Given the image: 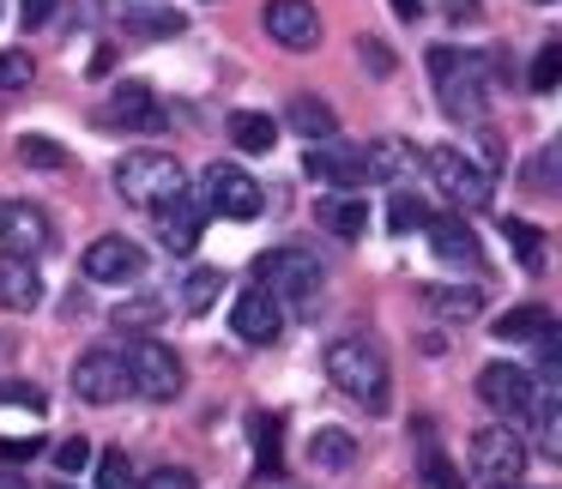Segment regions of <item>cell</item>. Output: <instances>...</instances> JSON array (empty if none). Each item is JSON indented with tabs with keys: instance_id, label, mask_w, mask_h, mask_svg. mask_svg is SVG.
Here are the masks:
<instances>
[{
	"instance_id": "obj_1",
	"label": "cell",
	"mask_w": 562,
	"mask_h": 489,
	"mask_svg": "<svg viewBox=\"0 0 562 489\" xmlns=\"http://www.w3.org/2000/svg\"><path fill=\"white\" fill-rule=\"evenodd\" d=\"M327 380L345 393V399L363 405L369 417H381L393 405V368H387V356H381V344L363 339V332L327 344Z\"/></svg>"
},
{
	"instance_id": "obj_2",
	"label": "cell",
	"mask_w": 562,
	"mask_h": 489,
	"mask_svg": "<svg viewBox=\"0 0 562 489\" xmlns=\"http://www.w3.org/2000/svg\"><path fill=\"white\" fill-rule=\"evenodd\" d=\"M255 278L260 291L279 303V315H296V320H315L321 303H327V272L308 248H272V254L255 260Z\"/></svg>"
},
{
	"instance_id": "obj_3",
	"label": "cell",
	"mask_w": 562,
	"mask_h": 489,
	"mask_svg": "<svg viewBox=\"0 0 562 489\" xmlns=\"http://www.w3.org/2000/svg\"><path fill=\"white\" fill-rule=\"evenodd\" d=\"M490 73H496V61L490 55H465V49H429V79H436L441 91V110L453 115V122H477L490 103Z\"/></svg>"
},
{
	"instance_id": "obj_4",
	"label": "cell",
	"mask_w": 562,
	"mask_h": 489,
	"mask_svg": "<svg viewBox=\"0 0 562 489\" xmlns=\"http://www.w3.org/2000/svg\"><path fill=\"white\" fill-rule=\"evenodd\" d=\"M200 206H206V218L248 224L267 206V187H260L243 163H206V175H200Z\"/></svg>"
},
{
	"instance_id": "obj_5",
	"label": "cell",
	"mask_w": 562,
	"mask_h": 489,
	"mask_svg": "<svg viewBox=\"0 0 562 489\" xmlns=\"http://www.w3.org/2000/svg\"><path fill=\"white\" fill-rule=\"evenodd\" d=\"M538 393H544V387H538V375H532V368H520V363H490V368H477V399H484L508 429H526Z\"/></svg>"
},
{
	"instance_id": "obj_6",
	"label": "cell",
	"mask_w": 562,
	"mask_h": 489,
	"mask_svg": "<svg viewBox=\"0 0 562 489\" xmlns=\"http://www.w3.org/2000/svg\"><path fill=\"white\" fill-rule=\"evenodd\" d=\"M424 170H429V182L441 187V200H453V206H465V212L490 206V187H496V175L477 170V163L465 158L460 146H429V151H424Z\"/></svg>"
},
{
	"instance_id": "obj_7",
	"label": "cell",
	"mask_w": 562,
	"mask_h": 489,
	"mask_svg": "<svg viewBox=\"0 0 562 489\" xmlns=\"http://www.w3.org/2000/svg\"><path fill=\"white\" fill-rule=\"evenodd\" d=\"M182 182L188 175L170 151H127V158L115 163V194L134 200V206H158V200H170Z\"/></svg>"
},
{
	"instance_id": "obj_8",
	"label": "cell",
	"mask_w": 562,
	"mask_h": 489,
	"mask_svg": "<svg viewBox=\"0 0 562 489\" xmlns=\"http://www.w3.org/2000/svg\"><path fill=\"white\" fill-rule=\"evenodd\" d=\"M465 465H472L477 484L496 489V484H514V477L526 471V447L508 423H490V429H472V435H465Z\"/></svg>"
},
{
	"instance_id": "obj_9",
	"label": "cell",
	"mask_w": 562,
	"mask_h": 489,
	"mask_svg": "<svg viewBox=\"0 0 562 489\" xmlns=\"http://www.w3.org/2000/svg\"><path fill=\"white\" fill-rule=\"evenodd\" d=\"M127 368V387L146 393V399H176L182 393V363H176L170 344L158 339H127V351H115Z\"/></svg>"
},
{
	"instance_id": "obj_10",
	"label": "cell",
	"mask_w": 562,
	"mask_h": 489,
	"mask_svg": "<svg viewBox=\"0 0 562 489\" xmlns=\"http://www.w3.org/2000/svg\"><path fill=\"white\" fill-rule=\"evenodd\" d=\"M55 248V224L31 200H0V254L13 260H43Z\"/></svg>"
},
{
	"instance_id": "obj_11",
	"label": "cell",
	"mask_w": 562,
	"mask_h": 489,
	"mask_svg": "<svg viewBox=\"0 0 562 489\" xmlns=\"http://www.w3.org/2000/svg\"><path fill=\"white\" fill-rule=\"evenodd\" d=\"M308 175L327 182V187H339V194H351V187L375 182V151L345 146V139H315V151H308Z\"/></svg>"
},
{
	"instance_id": "obj_12",
	"label": "cell",
	"mask_w": 562,
	"mask_h": 489,
	"mask_svg": "<svg viewBox=\"0 0 562 489\" xmlns=\"http://www.w3.org/2000/svg\"><path fill=\"white\" fill-rule=\"evenodd\" d=\"M151 224H158V242L170 248V254H194L200 230H206V206H200V194L176 187L170 200H158V206H151Z\"/></svg>"
},
{
	"instance_id": "obj_13",
	"label": "cell",
	"mask_w": 562,
	"mask_h": 489,
	"mask_svg": "<svg viewBox=\"0 0 562 489\" xmlns=\"http://www.w3.org/2000/svg\"><path fill=\"white\" fill-rule=\"evenodd\" d=\"M79 272H86L91 284H134L139 272H146V254H139V242H127V236H98V242L86 248V260H79Z\"/></svg>"
},
{
	"instance_id": "obj_14",
	"label": "cell",
	"mask_w": 562,
	"mask_h": 489,
	"mask_svg": "<svg viewBox=\"0 0 562 489\" xmlns=\"http://www.w3.org/2000/svg\"><path fill=\"white\" fill-rule=\"evenodd\" d=\"M74 393L86 405H115L127 393V368H122V356L110 351V344H98V351H86L74 363Z\"/></svg>"
},
{
	"instance_id": "obj_15",
	"label": "cell",
	"mask_w": 562,
	"mask_h": 489,
	"mask_svg": "<svg viewBox=\"0 0 562 489\" xmlns=\"http://www.w3.org/2000/svg\"><path fill=\"white\" fill-rule=\"evenodd\" d=\"M272 43L284 49H315L321 43V7L315 0H267V13H260Z\"/></svg>"
},
{
	"instance_id": "obj_16",
	"label": "cell",
	"mask_w": 562,
	"mask_h": 489,
	"mask_svg": "<svg viewBox=\"0 0 562 489\" xmlns=\"http://www.w3.org/2000/svg\"><path fill=\"white\" fill-rule=\"evenodd\" d=\"M279 327H284V315H279V303H272L260 284H248V291L231 303V332L243 344H272V339H279Z\"/></svg>"
},
{
	"instance_id": "obj_17",
	"label": "cell",
	"mask_w": 562,
	"mask_h": 489,
	"mask_svg": "<svg viewBox=\"0 0 562 489\" xmlns=\"http://www.w3.org/2000/svg\"><path fill=\"white\" fill-rule=\"evenodd\" d=\"M110 103H115V110H110V122H122V127H146V134H158V127L170 122V115L158 110V91H151V86H139V79H122Z\"/></svg>"
},
{
	"instance_id": "obj_18",
	"label": "cell",
	"mask_w": 562,
	"mask_h": 489,
	"mask_svg": "<svg viewBox=\"0 0 562 489\" xmlns=\"http://www.w3.org/2000/svg\"><path fill=\"white\" fill-rule=\"evenodd\" d=\"M424 230H429V242H436V254L448 260V266H460V272H484V254H477V236L465 230L460 218H429Z\"/></svg>"
},
{
	"instance_id": "obj_19",
	"label": "cell",
	"mask_w": 562,
	"mask_h": 489,
	"mask_svg": "<svg viewBox=\"0 0 562 489\" xmlns=\"http://www.w3.org/2000/svg\"><path fill=\"white\" fill-rule=\"evenodd\" d=\"M315 224H321L327 236H345V242H357V236L369 230V200L339 194V187H333L327 200H315Z\"/></svg>"
},
{
	"instance_id": "obj_20",
	"label": "cell",
	"mask_w": 562,
	"mask_h": 489,
	"mask_svg": "<svg viewBox=\"0 0 562 489\" xmlns=\"http://www.w3.org/2000/svg\"><path fill=\"white\" fill-rule=\"evenodd\" d=\"M0 303H7V308H37V303H43L37 260H13V254H0Z\"/></svg>"
},
{
	"instance_id": "obj_21",
	"label": "cell",
	"mask_w": 562,
	"mask_h": 489,
	"mask_svg": "<svg viewBox=\"0 0 562 489\" xmlns=\"http://www.w3.org/2000/svg\"><path fill=\"white\" fill-rule=\"evenodd\" d=\"M308 465H315V471H351L357 465V435L351 429H315V435H308Z\"/></svg>"
},
{
	"instance_id": "obj_22",
	"label": "cell",
	"mask_w": 562,
	"mask_h": 489,
	"mask_svg": "<svg viewBox=\"0 0 562 489\" xmlns=\"http://www.w3.org/2000/svg\"><path fill=\"white\" fill-rule=\"evenodd\" d=\"M544 332H557V315H550L544 303H526V308H508V315H496V339L502 344H538Z\"/></svg>"
},
{
	"instance_id": "obj_23",
	"label": "cell",
	"mask_w": 562,
	"mask_h": 489,
	"mask_svg": "<svg viewBox=\"0 0 562 489\" xmlns=\"http://www.w3.org/2000/svg\"><path fill=\"white\" fill-rule=\"evenodd\" d=\"M424 308L429 315H441V320H477L484 315V296L477 291H465V284H424Z\"/></svg>"
},
{
	"instance_id": "obj_24",
	"label": "cell",
	"mask_w": 562,
	"mask_h": 489,
	"mask_svg": "<svg viewBox=\"0 0 562 489\" xmlns=\"http://www.w3.org/2000/svg\"><path fill=\"white\" fill-rule=\"evenodd\" d=\"M291 127L303 139H333V134H339V115H333L327 98H296L291 103Z\"/></svg>"
},
{
	"instance_id": "obj_25",
	"label": "cell",
	"mask_w": 562,
	"mask_h": 489,
	"mask_svg": "<svg viewBox=\"0 0 562 489\" xmlns=\"http://www.w3.org/2000/svg\"><path fill=\"white\" fill-rule=\"evenodd\" d=\"M127 37H176L182 31V13L176 7H127Z\"/></svg>"
},
{
	"instance_id": "obj_26",
	"label": "cell",
	"mask_w": 562,
	"mask_h": 489,
	"mask_svg": "<svg viewBox=\"0 0 562 489\" xmlns=\"http://www.w3.org/2000/svg\"><path fill=\"white\" fill-rule=\"evenodd\" d=\"M231 139H236V151H272V139H279V127H272V115L236 110V115H231Z\"/></svg>"
},
{
	"instance_id": "obj_27",
	"label": "cell",
	"mask_w": 562,
	"mask_h": 489,
	"mask_svg": "<svg viewBox=\"0 0 562 489\" xmlns=\"http://www.w3.org/2000/svg\"><path fill=\"white\" fill-rule=\"evenodd\" d=\"M218 291H224V272H212V266L188 272V284H182V308H188V315H206V308L218 303Z\"/></svg>"
},
{
	"instance_id": "obj_28",
	"label": "cell",
	"mask_w": 562,
	"mask_h": 489,
	"mask_svg": "<svg viewBox=\"0 0 562 489\" xmlns=\"http://www.w3.org/2000/svg\"><path fill=\"white\" fill-rule=\"evenodd\" d=\"M502 236L520 248V266L526 272H544V230H532L526 218H508V224H502Z\"/></svg>"
},
{
	"instance_id": "obj_29",
	"label": "cell",
	"mask_w": 562,
	"mask_h": 489,
	"mask_svg": "<svg viewBox=\"0 0 562 489\" xmlns=\"http://www.w3.org/2000/svg\"><path fill=\"white\" fill-rule=\"evenodd\" d=\"M255 471H279V417H267V411H255Z\"/></svg>"
},
{
	"instance_id": "obj_30",
	"label": "cell",
	"mask_w": 562,
	"mask_h": 489,
	"mask_svg": "<svg viewBox=\"0 0 562 489\" xmlns=\"http://www.w3.org/2000/svg\"><path fill=\"white\" fill-rule=\"evenodd\" d=\"M19 158L37 163V170H67V151L55 146L49 134H25V139H19Z\"/></svg>"
},
{
	"instance_id": "obj_31",
	"label": "cell",
	"mask_w": 562,
	"mask_h": 489,
	"mask_svg": "<svg viewBox=\"0 0 562 489\" xmlns=\"http://www.w3.org/2000/svg\"><path fill=\"white\" fill-rule=\"evenodd\" d=\"M417 224H429L424 200H412V194H393V200H387V230H393V236H405V230H417Z\"/></svg>"
},
{
	"instance_id": "obj_32",
	"label": "cell",
	"mask_w": 562,
	"mask_h": 489,
	"mask_svg": "<svg viewBox=\"0 0 562 489\" xmlns=\"http://www.w3.org/2000/svg\"><path fill=\"white\" fill-rule=\"evenodd\" d=\"M557 79H562V43H544L538 61H532V73H526V86H532V91H557Z\"/></svg>"
},
{
	"instance_id": "obj_33",
	"label": "cell",
	"mask_w": 562,
	"mask_h": 489,
	"mask_svg": "<svg viewBox=\"0 0 562 489\" xmlns=\"http://www.w3.org/2000/svg\"><path fill=\"white\" fill-rule=\"evenodd\" d=\"M98 489H139L127 453H103V459H98Z\"/></svg>"
},
{
	"instance_id": "obj_34",
	"label": "cell",
	"mask_w": 562,
	"mask_h": 489,
	"mask_svg": "<svg viewBox=\"0 0 562 489\" xmlns=\"http://www.w3.org/2000/svg\"><path fill=\"white\" fill-rule=\"evenodd\" d=\"M31 79H37V61H31V55H19V49L0 55V91H19V86H31Z\"/></svg>"
},
{
	"instance_id": "obj_35",
	"label": "cell",
	"mask_w": 562,
	"mask_h": 489,
	"mask_svg": "<svg viewBox=\"0 0 562 489\" xmlns=\"http://www.w3.org/2000/svg\"><path fill=\"white\" fill-rule=\"evenodd\" d=\"M55 465H61V477H74V471H86V465H91V441H86V435H74V441H61V447H55Z\"/></svg>"
},
{
	"instance_id": "obj_36",
	"label": "cell",
	"mask_w": 562,
	"mask_h": 489,
	"mask_svg": "<svg viewBox=\"0 0 562 489\" xmlns=\"http://www.w3.org/2000/svg\"><path fill=\"white\" fill-rule=\"evenodd\" d=\"M357 55H363V73H393V49L381 37H357Z\"/></svg>"
},
{
	"instance_id": "obj_37",
	"label": "cell",
	"mask_w": 562,
	"mask_h": 489,
	"mask_svg": "<svg viewBox=\"0 0 562 489\" xmlns=\"http://www.w3.org/2000/svg\"><path fill=\"white\" fill-rule=\"evenodd\" d=\"M139 489H200V484H194V471H188V465H158V471H151Z\"/></svg>"
},
{
	"instance_id": "obj_38",
	"label": "cell",
	"mask_w": 562,
	"mask_h": 489,
	"mask_svg": "<svg viewBox=\"0 0 562 489\" xmlns=\"http://www.w3.org/2000/svg\"><path fill=\"white\" fill-rule=\"evenodd\" d=\"M0 405H25L31 417H43V393L25 387V380H0Z\"/></svg>"
},
{
	"instance_id": "obj_39",
	"label": "cell",
	"mask_w": 562,
	"mask_h": 489,
	"mask_svg": "<svg viewBox=\"0 0 562 489\" xmlns=\"http://www.w3.org/2000/svg\"><path fill=\"white\" fill-rule=\"evenodd\" d=\"M164 315V303H122L115 308V327H151Z\"/></svg>"
},
{
	"instance_id": "obj_40",
	"label": "cell",
	"mask_w": 562,
	"mask_h": 489,
	"mask_svg": "<svg viewBox=\"0 0 562 489\" xmlns=\"http://www.w3.org/2000/svg\"><path fill=\"white\" fill-rule=\"evenodd\" d=\"M424 477H429V489H465L460 471H453L448 459H436V453H424Z\"/></svg>"
},
{
	"instance_id": "obj_41",
	"label": "cell",
	"mask_w": 562,
	"mask_h": 489,
	"mask_svg": "<svg viewBox=\"0 0 562 489\" xmlns=\"http://www.w3.org/2000/svg\"><path fill=\"white\" fill-rule=\"evenodd\" d=\"M19 459H37V441L31 435H0V465H19Z\"/></svg>"
},
{
	"instance_id": "obj_42",
	"label": "cell",
	"mask_w": 562,
	"mask_h": 489,
	"mask_svg": "<svg viewBox=\"0 0 562 489\" xmlns=\"http://www.w3.org/2000/svg\"><path fill=\"white\" fill-rule=\"evenodd\" d=\"M55 7H61V0H19V19L37 31V25H49V19H55Z\"/></svg>"
},
{
	"instance_id": "obj_43",
	"label": "cell",
	"mask_w": 562,
	"mask_h": 489,
	"mask_svg": "<svg viewBox=\"0 0 562 489\" xmlns=\"http://www.w3.org/2000/svg\"><path fill=\"white\" fill-rule=\"evenodd\" d=\"M448 19L453 25H477L484 19V0H448Z\"/></svg>"
},
{
	"instance_id": "obj_44",
	"label": "cell",
	"mask_w": 562,
	"mask_h": 489,
	"mask_svg": "<svg viewBox=\"0 0 562 489\" xmlns=\"http://www.w3.org/2000/svg\"><path fill=\"white\" fill-rule=\"evenodd\" d=\"M393 13H400V19H417V13H424V0H393Z\"/></svg>"
},
{
	"instance_id": "obj_45",
	"label": "cell",
	"mask_w": 562,
	"mask_h": 489,
	"mask_svg": "<svg viewBox=\"0 0 562 489\" xmlns=\"http://www.w3.org/2000/svg\"><path fill=\"white\" fill-rule=\"evenodd\" d=\"M0 489H25V484H19V477H7V471H0Z\"/></svg>"
},
{
	"instance_id": "obj_46",
	"label": "cell",
	"mask_w": 562,
	"mask_h": 489,
	"mask_svg": "<svg viewBox=\"0 0 562 489\" xmlns=\"http://www.w3.org/2000/svg\"><path fill=\"white\" fill-rule=\"evenodd\" d=\"M55 489H74V484H55Z\"/></svg>"
},
{
	"instance_id": "obj_47",
	"label": "cell",
	"mask_w": 562,
	"mask_h": 489,
	"mask_svg": "<svg viewBox=\"0 0 562 489\" xmlns=\"http://www.w3.org/2000/svg\"><path fill=\"white\" fill-rule=\"evenodd\" d=\"M538 7H550V0H538Z\"/></svg>"
},
{
	"instance_id": "obj_48",
	"label": "cell",
	"mask_w": 562,
	"mask_h": 489,
	"mask_svg": "<svg viewBox=\"0 0 562 489\" xmlns=\"http://www.w3.org/2000/svg\"><path fill=\"white\" fill-rule=\"evenodd\" d=\"M496 489H508V484H496Z\"/></svg>"
}]
</instances>
